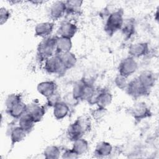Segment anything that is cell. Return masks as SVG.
I'll list each match as a JSON object with an SVG mask.
<instances>
[{"label":"cell","instance_id":"cell-27","mask_svg":"<svg viewBox=\"0 0 159 159\" xmlns=\"http://www.w3.org/2000/svg\"><path fill=\"white\" fill-rule=\"evenodd\" d=\"M20 101H22V96L20 94L14 93L9 94L7 97L5 102L6 110L10 109L11 107H12L13 106H14L15 104H17Z\"/></svg>","mask_w":159,"mask_h":159},{"label":"cell","instance_id":"cell-7","mask_svg":"<svg viewBox=\"0 0 159 159\" xmlns=\"http://www.w3.org/2000/svg\"><path fill=\"white\" fill-rule=\"evenodd\" d=\"M45 70L50 74L63 75L66 71L57 54L47 59L44 63Z\"/></svg>","mask_w":159,"mask_h":159},{"label":"cell","instance_id":"cell-2","mask_svg":"<svg viewBox=\"0 0 159 159\" xmlns=\"http://www.w3.org/2000/svg\"><path fill=\"white\" fill-rule=\"evenodd\" d=\"M56 36H49L44 38L38 45L37 55L41 61L53 56L56 52Z\"/></svg>","mask_w":159,"mask_h":159},{"label":"cell","instance_id":"cell-29","mask_svg":"<svg viewBox=\"0 0 159 159\" xmlns=\"http://www.w3.org/2000/svg\"><path fill=\"white\" fill-rule=\"evenodd\" d=\"M127 78L122 76L119 74L116 77V78L114 80V83H115L116 85L119 88H120L121 89H125L126 86L128 83V82L127 81Z\"/></svg>","mask_w":159,"mask_h":159},{"label":"cell","instance_id":"cell-21","mask_svg":"<svg viewBox=\"0 0 159 159\" xmlns=\"http://www.w3.org/2000/svg\"><path fill=\"white\" fill-rule=\"evenodd\" d=\"M112 151V147L111 143L102 141L97 144L94 153L96 157L102 158L109 155Z\"/></svg>","mask_w":159,"mask_h":159},{"label":"cell","instance_id":"cell-14","mask_svg":"<svg viewBox=\"0 0 159 159\" xmlns=\"http://www.w3.org/2000/svg\"><path fill=\"white\" fill-rule=\"evenodd\" d=\"M38 92L46 98L57 91V84L53 81H45L40 83L37 86Z\"/></svg>","mask_w":159,"mask_h":159},{"label":"cell","instance_id":"cell-32","mask_svg":"<svg viewBox=\"0 0 159 159\" xmlns=\"http://www.w3.org/2000/svg\"><path fill=\"white\" fill-rule=\"evenodd\" d=\"M30 2H31V3H33L34 4H42L43 2H44V1H39V0H34V1H29Z\"/></svg>","mask_w":159,"mask_h":159},{"label":"cell","instance_id":"cell-11","mask_svg":"<svg viewBox=\"0 0 159 159\" xmlns=\"http://www.w3.org/2000/svg\"><path fill=\"white\" fill-rule=\"evenodd\" d=\"M66 13V5L65 1H55L49 9V17L53 20L60 19Z\"/></svg>","mask_w":159,"mask_h":159},{"label":"cell","instance_id":"cell-24","mask_svg":"<svg viewBox=\"0 0 159 159\" xmlns=\"http://www.w3.org/2000/svg\"><path fill=\"white\" fill-rule=\"evenodd\" d=\"M88 148V143L87 140L82 138H80L73 141L72 150L79 156L86 152Z\"/></svg>","mask_w":159,"mask_h":159},{"label":"cell","instance_id":"cell-16","mask_svg":"<svg viewBox=\"0 0 159 159\" xmlns=\"http://www.w3.org/2000/svg\"><path fill=\"white\" fill-rule=\"evenodd\" d=\"M60 58L65 69L68 70L72 68L76 63V57L74 53L71 52H68L61 53H55Z\"/></svg>","mask_w":159,"mask_h":159},{"label":"cell","instance_id":"cell-26","mask_svg":"<svg viewBox=\"0 0 159 159\" xmlns=\"http://www.w3.org/2000/svg\"><path fill=\"white\" fill-rule=\"evenodd\" d=\"M60 150L55 145H50L45 148L43 151L44 157L47 159H56L60 157Z\"/></svg>","mask_w":159,"mask_h":159},{"label":"cell","instance_id":"cell-10","mask_svg":"<svg viewBox=\"0 0 159 159\" xmlns=\"http://www.w3.org/2000/svg\"><path fill=\"white\" fill-rule=\"evenodd\" d=\"M26 113L29 115L35 123H37L40 122L43 117L45 114V108L39 104L32 103L27 105Z\"/></svg>","mask_w":159,"mask_h":159},{"label":"cell","instance_id":"cell-13","mask_svg":"<svg viewBox=\"0 0 159 159\" xmlns=\"http://www.w3.org/2000/svg\"><path fill=\"white\" fill-rule=\"evenodd\" d=\"M137 78L142 85L149 91L154 86L157 80L155 73L150 70L142 71Z\"/></svg>","mask_w":159,"mask_h":159},{"label":"cell","instance_id":"cell-5","mask_svg":"<svg viewBox=\"0 0 159 159\" xmlns=\"http://www.w3.org/2000/svg\"><path fill=\"white\" fill-rule=\"evenodd\" d=\"M125 90L128 95L135 99L148 95L150 93V91L142 85L138 78L130 81Z\"/></svg>","mask_w":159,"mask_h":159},{"label":"cell","instance_id":"cell-4","mask_svg":"<svg viewBox=\"0 0 159 159\" xmlns=\"http://www.w3.org/2000/svg\"><path fill=\"white\" fill-rule=\"evenodd\" d=\"M124 11L118 9L110 13L104 25L105 32L110 36L112 35L119 30H120L124 22Z\"/></svg>","mask_w":159,"mask_h":159},{"label":"cell","instance_id":"cell-1","mask_svg":"<svg viewBox=\"0 0 159 159\" xmlns=\"http://www.w3.org/2000/svg\"><path fill=\"white\" fill-rule=\"evenodd\" d=\"M91 129V120L86 116L78 117L71 124L67 130V135L71 141L82 138L86 132Z\"/></svg>","mask_w":159,"mask_h":159},{"label":"cell","instance_id":"cell-25","mask_svg":"<svg viewBox=\"0 0 159 159\" xmlns=\"http://www.w3.org/2000/svg\"><path fill=\"white\" fill-rule=\"evenodd\" d=\"M66 14H77L80 12L83 3L82 1L73 0L65 1Z\"/></svg>","mask_w":159,"mask_h":159},{"label":"cell","instance_id":"cell-8","mask_svg":"<svg viewBox=\"0 0 159 159\" xmlns=\"http://www.w3.org/2000/svg\"><path fill=\"white\" fill-rule=\"evenodd\" d=\"M138 65L134 58L127 57L124 58L119 63L118 66L119 74L125 78H128L137 70Z\"/></svg>","mask_w":159,"mask_h":159},{"label":"cell","instance_id":"cell-23","mask_svg":"<svg viewBox=\"0 0 159 159\" xmlns=\"http://www.w3.org/2000/svg\"><path fill=\"white\" fill-rule=\"evenodd\" d=\"M35 122L27 113H25L19 119V125L27 133H30L35 125Z\"/></svg>","mask_w":159,"mask_h":159},{"label":"cell","instance_id":"cell-17","mask_svg":"<svg viewBox=\"0 0 159 159\" xmlns=\"http://www.w3.org/2000/svg\"><path fill=\"white\" fill-rule=\"evenodd\" d=\"M53 107V116L58 120H61L65 118L68 114L70 111L68 104L62 101L56 104Z\"/></svg>","mask_w":159,"mask_h":159},{"label":"cell","instance_id":"cell-12","mask_svg":"<svg viewBox=\"0 0 159 159\" xmlns=\"http://www.w3.org/2000/svg\"><path fill=\"white\" fill-rule=\"evenodd\" d=\"M149 51L147 42H138L131 45L129 48V54L133 58H139L147 55Z\"/></svg>","mask_w":159,"mask_h":159},{"label":"cell","instance_id":"cell-28","mask_svg":"<svg viewBox=\"0 0 159 159\" xmlns=\"http://www.w3.org/2000/svg\"><path fill=\"white\" fill-rule=\"evenodd\" d=\"M47 104L49 107H53L56 104L61 101V96L57 91H55L53 94L47 98Z\"/></svg>","mask_w":159,"mask_h":159},{"label":"cell","instance_id":"cell-31","mask_svg":"<svg viewBox=\"0 0 159 159\" xmlns=\"http://www.w3.org/2000/svg\"><path fill=\"white\" fill-rule=\"evenodd\" d=\"M79 157V155L76 153L72 149H66L62 154L61 158H68V159H71V158H77Z\"/></svg>","mask_w":159,"mask_h":159},{"label":"cell","instance_id":"cell-9","mask_svg":"<svg viewBox=\"0 0 159 159\" xmlns=\"http://www.w3.org/2000/svg\"><path fill=\"white\" fill-rule=\"evenodd\" d=\"M77 26L71 22H62L57 30V35L60 37H65L71 39L77 32Z\"/></svg>","mask_w":159,"mask_h":159},{"label":"cell","instance_id":"cell-6","mask_svg":"<svg viewBox=\"0 0 159 159\" xmlns=\"http://www.w3.org/2000/svg\"><path fill=\"white\" fill-rule=\"evenodd\" d=\"M129 113L137 121H140L152 116V112L144 102H137L129 109Z\"/></svg>","mask_w":159,"mask_h":159},{"label":"cell","instance_id":"cell-3","mask_svg":"<svg viewBox=\"0 0 159 159\" xmlns=\"http://www.w3.org/2000/svg\"><path fill=\"white\" fill-rule=\"evenodd\" d=\"M95 88L86 80H81L76 82L73 88L72 96L76 100H86L88 101L92 96Z\"/></svg>","mask_w":159,"mask_h":159},{"label":"cell","instance_id":"cell-30","mask_svg":"<svg viewBox=\"0 0 159 159\" xmlns=\"http://www.w3.org/2000/svg\"><path fill=\"white\" fill-rule=\"evenodd\" d=\"M11 17V12L9 11L5 8V7H1L0 9V24L1 25H3L5 24L9 17Z\"/></svg>","mask_w":159,"mask_h":159},{"label":"cell","instance_id":"cell-19","mask_svg":"<svg viewBox=\"0 0 159 159\" xmlns=\"http://www.w3.org/2000/svg\"><path fill=\"white\" fill-rule=\"evenodd\" d=\"M71 48L72 42L71 39L57 36L55 53H61L70 52Z\"/></svg>","mask_w":159,"mask_h":159},{"label":"cell","instance_id":"cell-20","mask_svg":"<svg viewBox=\"0 0 159 159\" xmlns=\"http://www.w3.org/2000/svg\"><path fill=\"white\" fill-rule=\"evenodd\" d=\"M27 105L22 101L11 107L10 109H7L6 112L12 117L16 119H19L27 112Z\"/></svg>","mask_w":159,"mask_h":159},{"label":"cell","instance_id":"cell-22","mask_svg":"<svg viewBox=\"0 0 159 159\" xmlns=\"http://www.w3.org/2000/svg\"><path fill=\"white\" fill-rule=\"evenodd\" d=\"M125 39H130L135 33V20L134 19H128L124 20L120 29Z\"/></svg>","mask_w":159,"mask_h":159},{"label":"cell","instance_id":"cell-15","mask_svg":"<svg viewBox=\"0 0 159 159\" xmlns=\"http://www.w3.org/2000/svg\"><path fill=\"white\" fill-rule=\"evenodd\" d=\"M54 28V23L50 22H41L35 27V35L40 37H47L52 34Z\"/></svg>","mask_w":159,"mask_h":159},{"label":"cell","instance_id":"cell-18","mask_svg":"<svg viewBox=\"0 0 159 159\" xmlns=\"http://www.w3.org/2000/svg\"><path fill=\"white\" fill-rule=\"evenodd\" d=\"M27 134L18 125L17 126H13L10 127V132L9 133L11 144L13 145L16 143L21 142Z\"/></svg>","mask_w":159,"mask_h":159}]
</instances>
